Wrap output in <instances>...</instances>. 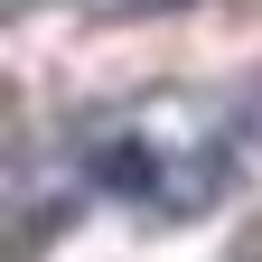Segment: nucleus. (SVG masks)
I'll return each mask as SVG.
<instances>
[{
    "label": "nucleus",
    "mask_w": 262,
    "mask_h": 262,
    "mask_svg": "<svg viewBox=\"0 0 262 262\" xmlns=\"http://www.w3.org/2000/svg\"><path fill=\"white\" fill-rule=\"evenodd\" d=\"M234 141H244V150H262V84L234 103Z\"/></svg>",
    "instance_id": "obj_2"
},
{
    "label": "nucleus",
    "mask_w": 262,
    "mask_h": 262,
    "mask_svg": "<svg viewBox=\"0 0 262 262\" xmlns=\"http://www.w3.org/2000/svg\"><path fill=\"white\" fill-rule=\"evenodd\" d=\"M159 169H169V150L150 141V131H131V122H94L84 131V178L103 187V196H159Z\"/></svg>",
    "instance_id": "obj_1"
},
{
    "label": "nucleus",
    "mask_w": 262,
    "mask_h": 262,
    "mask_svg": "<svg viewBox=\"0 0 262 262\" xmlns=\"http://www.w3.org/2000/svg\"><path fill=\"white\" fill-rule=\"evenodd\" d=\"M94 10H122V19H141V10H187V0H94Z\"/></svg>",
    "instance_id": "obj_3"
}]
</instances>
